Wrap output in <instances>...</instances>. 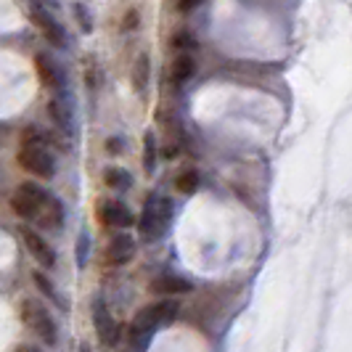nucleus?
<instances>
[{
    "mask_svg": "<svg viewBox=\"0 0 352 352\" xmlns=\"http://www.w3.org/2000/svg\"><path fill=\"white\" fill-rule=\"evenodd\" d=\"M196 6H199V0H175V8H177V11H183V14L194 11Z\"/></svg>",
    "mask_w": 352,
    "mask_h": 352,
    "instance_id": "nucleus-20",
    "label": "nucleus"
},
{
    "mask_svg": "<svg viewBox=\"0 0 352 352\" xmlns=\"http://www.w3.org/2000/svg\"><path fill=\"white\" fill-rule=\"evenodd\" d=\"M175 188L186 196L196 194V188H199V173H196V170H186V173H180L177 180H175Z\"/></svg>",
    "mask_w": 352,
    "mask_h": 352,
    "instance_id": "nucleus-15",
    "label": "nucleus"
},
{
    "mask_svg": "<svg viewBox=\"0 0 352 352\" xmlns=\"http://www.w3.org/2000/svg\"><path fill=\"white\" fill-rule=\"evenodd\" d=\"M19 164L35 177H53L56 175V162H53L51 151L45 148L43 135L35 127H27L21 135V151H19Z\"/></svg>",
    "mask_w": 352,
    "mask_h": 352,
    "instance_id": "nucleus-2",
    "label": "nucleus"
},
{
    "mask_svg": "<svg viewBox=\"0 0 352 352\" xmlns=\"http://www.w3.org/2000/svg\"><path fill=\"white\" fill-rule=\"evenodd\" d=\"M104 180L109 188H117V191H127L133 186V175L122 167H109L104 173Z\"/></svg>",
    "mask_w": 352,
    "mask_h": 352,
    "instance_id": "nucleus-13",
    "label": "nucleus"
},
{
    "mask_svg": "<svg viewBox=\"0 0 352 352\" xmlns=\"http://www.w3.org/2000/svg\"><path fill=\"white\" fill-rule=\"evenodd\" d=\"M146 80H148V56H141L135 64V88H146Z\"/></svg>",
    "mask_w": 352,
    "mask_h": 352,
    "instance_id": "nucleus-18",
    "label": "nucleus"
},
{
    "mask_svg": "<svg viewBox=\"0 0 352 352\" xmlns=\"http://www.w3.org/2000/svg\"><path fill=\"white\" fill-rule=\"evenodd\" d=\"M173 220V201L167 196L151 194L146 199L141 212V220H138V230H141L143 241H157L164 236V230Z\"/></svg>",
    "mask_w": 352,
    "mask_h": 352,
    "instance_id": "nucleus-3",
    "label": "nucleus"
},
{
    "mask_svg": "<svg viewBox=\"0 0 352 352\" xmlns=\"http://www.w3.org/2000/svg\"><path fill=\"white\" fill-rule=\"evenodd\" d=\"M32 278H35L37 289H40V292H43V294H45V297H51V300H56V292H53V283L48 281V278H45V276H43V273H35V276H32Z\"/></svg>",
    "mask_w": 352,
    "mask_h": 352,
    "instance_id": "nucleus-19",
    "label": "nucleus"
},
{
    "mask_svg": "<svg viewBox=\"0 0 352 352\" xmlns=\"http://www.w3.org/2000/svg\"><path fill=\"white\" fill-rule=\"evenodd\" d=\"M21 236H24V244L30 249V254L37 260V265H43V267H53V265H56V252H53V247L37 233V230L24 228Z\"/></svg>",
    "mask_w": 352,
    "mask_h": 352,
    "instance_id": "nucleus-7",
    "label": "nucleus"
},
{
    "mask_svg": "<svg viewBox=\"0 0 352 352\" xmlns=\"http://www.w3.org/2000/svg\"><path fill=\"white\" fill-rule=\"evenodd\" d=\"M35 69L40 74V80L45 82V85H51V88H58V82H61V74L58 69L53 67V61L48 56H35Z\"/></svg>",
    "mask_w": 352,
    "mask_h": 352,
    "instance_id": "nucleus-12",
    "label": "nucleus"
},
{
    "mask_svg": "<svg viewBox=\"0 0 352 352\" xmlns=\"http://www.w3.org/2000/svg\"><path fill=\"white\" fill-rule=\"evenodd\" d=\"M135 24H138V14H135V11H130L127 19H122V30L124 32H130V30H135Z\"/></svg>",
    "mask_w": 352,
    "mask_h": 352,
    "instance_id": "nucleus-21",
    "label": "nucleus"
},
{
    "mask_svg": "<svg viewBox=\"0 0 352 352\" xmlns=\"http://www.w3.org/2000/svg\"><path fill=\"white\" fill-rule=\"evenodd\" d=\"M11 210L24 220H37L45 228H61L64 223V207L58 199L43 191L35 183H24L16 194L11 196Z\"/></svg>",
    "mask_w": 352,
    "mask_h": 352,
    "instance_id": "nucleus-1",
    "label": "nucleus"
},
{
    "mask_svg": "<svg viewBox=\"0 0 352 352\" xmlns=\"http://www.w3.org/2000/svg\"><path fill=\"white\" fill-rule=\"evenodd\" d=\"M135 257V241L122 233V236H114L109 241V249H106V260L111 265H127L130 260Z\"/></svg>",
    "mask_w": 352,
    "mask_h": 352,
    "instance_id": "nucleus-8",
    "label": "nucleus"
},
{
    "mask_svg": "<svg viewBox=\"0 0 352 352\" xmlns=\"http://www.w3.org/2000/svg\"><path fill=\"white\" fill-rule=\"evenodd\" d=\"M21 318H24V323L35 331L48 347H56V342H58V329H56V320L53 316L40 305L37 300H24L21 302Z\"/></svg>",
    "mask_w": 352,
    "mask_h": 352,
    "instance_id": "nucleus-4",
    "label": "nucleus"
},
{
    "mask_svg": "<svg viewBox=\"0 0 352 352\" xmlns=\"http://www.w3.org/2000/svg\"><path fill=\"white\" fill-rule=\"evenodd\" d=\"M170 45H173V51L177 53H188L196 48V37L188 32V30H177L175 35H173V40H170Z\"/></svg>",
    "mask_w": 352,
    "mask_h": 352,
    "instance_id": "nucleus-16",
    "label": "nucleus"
},
{
    "mask_svg": "<svg viewBox=\"0 0 352 352\" xmlns=\"http://www.w3.org/2000/svg\"><path fill=\"white\" fill-rule=\"evenodd\" d=\"M93 326H96V334L98 339L104 342V344H117L120 342V326H117V320L111 318V313L106 310L104 300H96L93 305Z\"/></svg>",
    "mask_w": 352,
    "mask_h": 352,
    "instance_id": "nucleus-5",
    "label": "nucleus"
},
{
    "mask_svg": "<svg viewBox=\"0 0 352 352\" xmlns=\"http://www.w3.org/2000/svg\"><path fill=\"white\" fill-rule=\"evenodd\" d=\"M88 254H90V236L82 233V236L77 239V265H80V267L88 265Z\"/></svg>",
    "mask_w": 352,
    "mask_h": 352,
    "instance_id": "nucleus-17",
    "label": "nucleus"
},
{
    "mask_svg": "<svg viewBox=\"0 0 352 352\" xmlns=\"http://www.w3.org/2000/svg\"><path fill=\"white\" fill-rule=\"evenodd\" d=\"M16 352H40V350L32 347V344H21V347H16Z\"/></svg>",
    "mask_w": 352,
    "mask_h": 352,
    "instance_id": "nucleus-24",
    "label": "nucleus"
},
{
    "mask_svg": "<svg viewBox=\"0 0 352 352\" xmlns=\"http://www.w3.org/2000/svg\"><path fill=\"white\" fill-rule=\"evenodd\" d=\"M120 146H122L120 138H111V141H109V151H120Z\"/></svg>",
    "mask_w": 352,
    "mask_h": 352,
    "instance_id": "nucleus-23",
    "label": "nucleus"
},
{
    "mask_svg": "<svg viewBox=\"0 0 352 352\" xmlns=\"http://www.w3.org/2000/svg\"><path fill=\"white\" fill-rule=\"evenodd\" d=\"M82 19V27H85V32H90V16H88V11H85V6H77V21Z\"/></svg>",
    "mask_w": 352,
    "mask_h": 352,
    "instance_id": "nucleus-22",
    "label": "nucleus"
},
{
    "mask_svg": "<svg viewBox=\"0 0 352 352\" xmlns=\"http://www.w3.org/2000/svg\"><path fill=\"white\" fill-rule=\"evenodd\" d=\"M32 21H35L37 30L43 32V37H45L51 45H56V48H64V45H67L64 27H61V24L43 8V6H32Z\"/></svg>",
    "mask_w": 352,
    "mask_h": 352,
    "instance_id": "nucleus-6",
    "label": "nucleus"
},
{
    "mask_svg": "<svg viewBox=\"0 0 352 352\" xmlns=\"http://www.w3.org/2000/svg\"><path fill=\"white\" fill-rule=\"evenodd\" d=\"M196 74V58L191 53H177L173 67H170V77L175 85H186L191 77Z\"/></svg>",
    "mask_w": 352,
    "mask_h": 352,
    "instance_id": "nucleus-10",
    "label": "nucleus"
},
{
    "mask_svg": "<svg viewBox=\"0 0 352 352\" xmlns=\"http://www.w3.org/2000/svg\"><path fill=\"white\" fill-rule=\"evenodd\" d=\"M98 214H101V220H104L106 226H111V228H127V226H133V212L127 210L122 201H104L98 207Z\"/></svg>",
    "mask_w": 352,
    "mask_h": 352,
    "instance_id": "nucleus-9",
    "label": "nucleus"
},
{
    "mask_svg": "<svg viewBox=\"0 0 352 352\" xmlns=\"http://www.w3.org/2000/svg\"><path fill=\"white\" fill-rule=\"evenodd\" d=\"M143 167L148 175L157 170V138H154V133L143 135Z\"/></svg>",
    "mask_w": 352,
    "mask_h": 352,
    "instance_id": "nucleus-14",
    "label": "nucleus"
},
{
    "mask_svg": "<svg viewBox=\"0 0 352 352\" xmlns=\"http://www.w3.org/2000/svg\"><path fill=\"white\" fill-rule=\"evenodd\" d=\"M194 283L180 278V276H159L151 281V292L154 294H183V292H191Z\"/></svg>",
    "mask_w": 352,
    "mask_h": 352,
    "instance_id": "nucleus-11",
    "label": "nucleus"
}]
</instances>
